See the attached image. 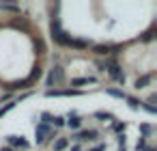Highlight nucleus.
<instances>
[{"instance_id": "23", "label": "nucleus", "mask_w": 157, "mask_h": 151, "mask_svg": "<svg viewBox=\"0 0 157 151\" xmlns=\"http://www.w3.org/2000/svg\"><path fill=\"white\" fill-rule=\"evenodd\" d=\"M146 151H155V149H146Z\"/></svg>"}, {"instance_id": "21", "label": "nucleus", "mask_w": 157, "mask_h": 151, "mask_svg": "<svg viewBox=\"0 0 157 151\" xmlns=\"http://www.w3.org/2000/svg\"><path fill=\"white\" fill-rule=\"evenodd\" d=\"M0 151H13L11 147H2V149H0Z\"/></svg>"}, {"instance_id": "14", "label": "nucleus", "mask_w": 157, "mask_h": 151, "mask_svg": "<svg viewBox=\"0 0 157 151\" xmlns=\"http://www.w3.org/2000/svg\"><path fill=\"white\" fill-rule=\"evenodd\" d=\"M125 99L129 101V106H131V108H140V101H138L136 97H125Z\"/></svg>"}, {"instance_id": "5", "label": "nucleus", "mask_w": 157, "mask_h": 151, "mask_svg": "<svg viewBox=\"0 0 157 151\" xmlns=\"http://www.w3.org/2000/svg\"><path fill=\"white\" fill-rule=\"evenodd\" d=\"M9 145H11V149H13V147H20V149H26V147H28V142H26L22 136H9Z\"/></svg>"}, {"instance_id": "13", "label": "nucleus", "mask_w": 157, "mask_h": 151, "mask_svg": "<svg viewBox=\"0 0 157 151\" xmlns=\"http://www.w3.org/2000/svg\"><path fill=\"white\" fill-rule=\"evenodd\" d=\"M41 119H43V123H45V125H50V123L54 121V117H52L50 112H43V114H41Z\"/></svg>"}, {"instance_id": "17", "label": "nucleus", "mask_w": 157, "mask_h": 151, "mask_svg": "<svg viewBox=\"0 0 157 151\" xmlns=\"http://www.w3.org/2000/svg\"><path fill=\"white\" fill-rule=\"evenodd\" d=\"M95 117H97V119H112V114H110V112H97Z\"/></svg>"}, {"instance_id": "18", "label": "nucleus", "mask_w": 157, "mask_h": 151, "mask_svg": "<svg viewBox=\"0 0 157 151\" xmlns=\"http://www.w3.org/2000/svg\"><path fill=\"white\" fill-rule=\"evenodd\" d=\"M114 129H116L118 134H123V132H125V123H114Z\"/></svg>"}, {"instance_id": "3", "label": "nucleus", "mask_w": 157, "mask_h": 151, "mask_svg": "<svg viewBox=\"0 0 157 151\" xmlns=\"http://www.w3.org/2000/svg\"><path fill=\"white\" fill-rule=\"evenodd\" d=\"M45 136H50V138H52V134H50V125L39 123V125L35 127V140H37V145H41V142L45 140Z\"/></svg>"}, {"instance_id": "4", "label": "nucleus", "mask_w": 157, "mask_h": 151, "mask_svg": "<svg viewBox=\"0 0 157 151\" xmlns=\"http://www.w3.org/2000/svg\"><path fill=\"white\" fill-rule=\"evenodd\" d=\"M97 136H99L97 129H86V132H82V134H78V136H73V138H75V140H97Z\"/></svg>"}, {"instance_id": "16", "label": "nucleus", "mask_w": 157, "mask_h": 151, "mask_svg": "<svg viewBox=\"0 0 157 151\" xmlns=\"http://www.w3.org/2000/svg\"><path fill=\"white\" fill-rule=\"evenodd\" d=\"M136 149H138V151H144V149H146V140H144V138H140V140H138V145H136Z\"/></svg>"}, {"instance_id": "20", "label": "nucleus", "mask_w": 157, "mask_h": 151, "mask_svg": "<svg viewBox=\"0 0 157 151\" xmlns=\"http://www.w3.org/2000/svg\"><path fill=\"white\" fill-rule=\"evenodd\" d=\"M93 151H105V145H97V147H95Z\"/></svg>"}, {"instance_id": "15", "label": "nucleus", "mask_w": 157, "mask_h": 151, "mask_svg": "<svg viewBox=\"0 0 157 151\" xmlns=\"http://www.w3.org/2000/svg\"><path fill=\"white\" fill-rule=\"evenodd\" d=\"M52 123H54L56 127H63V125H65V119H63V117H54V121H52Z\"/></svg>"}, {"instance_id": "6", "label": "nucleus", "mask_w": 157, "mask_h": 151, "mask_svg": "<svg viewBox=\"0 0 157 151\" xmlns=\"http://www.w3.org/2000/svg\"><path fill=\"white\" fill-rule=\"evenodd\" d=\"M95 82V78H75V80H71V86H82V84H93Z\"/></svg>"}, {"instance_id": "10", "label": "nucleus", "mask_w": 157, "mask_h": 151, "mask_svg": "<svg viewBox=\"0 0 157 151\" xmlns=\"http://www.w3.org/2000/svg\"><path fill=\"white\" fill-rule=\"evenodd\" d=\"M17 104H20V101H9V104H7L5 108H0V119H2V117H5V114H7L9 110H13V108H15Z\"/></svg>"}, {"instance_id": "1", "label": "nucleus", "mask_w": 157, "mask_h": 151, "mask_svg": "<svg viewBox=\"0 0 157 151\" xmlns=\"http://www.w3.org/2000/svg\"><path fill=\"white\" fill-rule=\"evenodd\" d=\"M105 69H108V74H110V76H112L116 82H121V84L125 82V76L121 74V65H118L116 61H105V65H103V71H105Z\"/></svg>"}, {"instance_id": "7", "label": "nucleus", "mask_w": 157, "mask_h": 151, "mask_svg": "<svg viewBox=\"0 0 157 151\" xmlns=\"http://www.w3.org/2000/svg\"><path fill=\"white\" fill-rule=\"evenodd\" d=\"M67 125H69L71 129H78V127L82 125V121H80V119H78L75 114H71V117H69V121H67Z\"/></svg>"}, {"instance_id": "9", "label": "nucleus", "mask_w": 157, "mask_h": 151, "mask_svg": "<svg viewBox=\"0 0 157 151\" xmlns=\"http://www.w3.org/2000/svg\"><path fill=\"white\" fill-rule=\"evenodd\" d=\"M148 82H151V76H142V78L136 80V89H144Z\"/></svg>"}, {"instance_id": "12", "label": "nucleus", "mask_w": 157, "mask_h": 151, "mask_svg": "<svg viewBox=\"0 0 157 151\" xmlns=\"http://www.w3.org/2000/svg\"><path fill=\"white\" fill-rule=\"evenodd\" d=\"M110 50H114V48H112V46H97V48H95L97 54H108Z\"/></svg>"}, {"instance_id": "22", "label": "nucleus", "mask_w": 157, "mask_h": 151, "mask_svg": "<svg viewBox=\"0 0 157 151\" xmlns=\"http://www.w3.org/2000/svg\"><path fill=\"white\" fill-rule=\"evenodd\" d=\"M71 151H80V147H78V145H75V147H73V149H71Z\"/></svg>"}, {"instance_id": "8", "label": "nucleus", "mask_w": 157, "mask_h": 151, "mask_svg": "<svg viewBox=\"0 0 157 151\" xmlns=\"http://www.w3.org/2000/svg\"><path fill=\"white\" fill-rule=\"evenodd\" d=\"M67 145H69V138H58V140L54 142V151H63Z\"/></svg>"}, {"instance_id": "19", "label": "nucleus", "mask_w": 157, "mask_h": 151, "mask_svg": "<svg viewBox=\"0 0 157 151\" xmlns=\"http://www.w3.org/2000/svg\"><path fill=\"white\" fill-rule=\"evenodd\" d=\"M140 132H142V134H148V132H151V125H140Z\"/></svg>"}, {"instance_id": "11", "label": "nucleus", "mask_w": 157, "mask_h": 151, "mask_svg": "<svg viewBox=\"0 0 157 151\" xmlns=\"http://www.w3.org/2000/svg\"><path fill=\"white\" fill-rule=\"evenodd\" d=\"M108 95H112V97H116V99H125V97H127L123 91H116V89H108Z\"/></svg>"}, {"instance_id": "2", "label": "nucleus", "mask_w": 157, "mask_h": 151, "mask_svg": "<svg viewBox=\"0 0 157 151\" xmlns=\"http://www.w3.org/2000/svg\"><path fill=\"white\" fill-rule=\"evenodd\" d=\"M63 80H65V69H63L60 65L52 67V71H50V76H48V86H58Z\"/></svg>"}]
</instances>
